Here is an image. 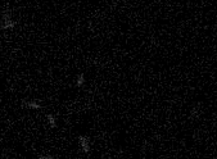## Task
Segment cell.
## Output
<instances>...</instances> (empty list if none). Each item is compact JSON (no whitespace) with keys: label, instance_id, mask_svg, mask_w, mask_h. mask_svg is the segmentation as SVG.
Returning a JSON list of instances; mask_svg holds the SVG:
<instances>
[{"label":"cell","instance_id":"6da1fadb","mask_svg":"<svg viewBox=\"0 0 217 159\" xmlns=\"http://www.w3.org/2000/svg\"><path fill=\"white\" fill-rule=\"evenodd\" d=\"M79 143H80V146H81L82 152L85 154H89L90 153V143H89V139L85 135H80L79 136Z\"/></svg>","mask_w":217,"mask_h":159},{"label":"cell","instance_id":"7a4b0ae2","mask_svg":"<svg viewBox=\"0 0 217 159\" xmlns=\"http://www.w3.org/2000/svg\"><path fill=\"white\" fill-rule=\"evenodd\" d=\"M22 106H24V108H28V109H41L42 105L40 104L39 101L36 100H30V101H22Z\"/></svg>","mask_w":217,"mask_h":159},{"label":"cell","instance_id":"3957f363","mask_svg":"<svg viewBox=\"0 0 217 159\" xmlns=\"http://www.w3.org/2000/svg\"><path fill=\"white\" fill-rule=\"evenodd\" d=\"M16 24H17V22L16 21H8V22H3L1 23V26H0V28L1 30H8V28H14L16 27Z\"/></svg>","mask_w":217,"mask_h":159},{"label":"cell","instance_id":"277c9868","mask_svg":"<svg viewBox=\"0 0 217 159\" xmlns=\"http://www.w3.org/2000/svg\"><path fill=\"white\" fill-rule=\"evenodd\" d=\"M46 118H48V122H49V126L52 128H55L57 127V119H55V117L53 114H46Z\"/></svg>","mask_w":217,"mask_h":159},{"label":"cell","instance_id":"5b68a950","mask_svg":"<svg viewBox=\"0 0 217 159\" xmlns=\"http://www.w3.org/2000/svg\"><path fill=\"white\" fill-rule=\"evenodd\" d=\"M85 84V75L84 73H80L76 78V87H81V86Z\"/></svg>","mask_w":217,"mask_h":159},{"label":"cell","instance_id":"8992f818","mask_svg":"<svg viewBox=\"0 0 217 159\" xmlns=\"http://www.w3.org/2000/svg\"><path fill=\"white\" fill-rule=\"evenodd\" d=\"M39 159H58L57 157H53V155H40Z\"/></svg>","mask_w":217,"mask_h":159}]
</instances>
